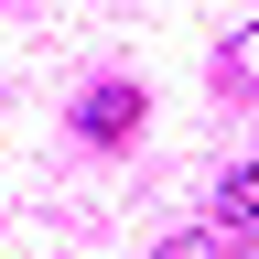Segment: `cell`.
I'll return each mask as SVG.
<instances>
[{"label":"cell","instance_id":"4","mask_svg":"<svg viewBox=\"0 0 259 259\" xmlns=\"http://www.w3.org/2000/svg\"><path fill=\"white\" fill-rule=\"evenodd\" d=\"M227 227H259V173H227Z\"/></svg>","mask_w":259,"mask_h":259},{"label":"cell","instance_id":"1","mask_svg":"<svg viewBox=\"0 0 259 259\" xmlns=\"http://www.w3.org/2000/svg\"><path fill=\"white\" fill-rule=\"evenodd\" d=\"M151 259H259V227H227V216H216V227H184V238H162Z\"/></svg>","mask_w":259,"mask_h":259},{"label":"cell","instance_id":"2","mask_svg":"<svg viewBox=\"0 0 259 259\" xmlns=\"http://www.w3.org/2000/svg\"><path fill=\"white\" fill-rule=\"evenodd\" d=\"M141 130V87H97L87 97V141H130Z\"/></svg>","mask_w":259,"mask_h":259},{"label":"cell","instance_id":"3","mask_svg":"<svg viewBox=\"0 0 259 259\" xmlns=\"http://www.w3.org/2000/svg\"><path fill=\"white\" fill-rule=\"evenodd\" d=\"M227 87H259V22L238 32V44H227Z\"/></svg>","mask_w":259,"mask_h":259}]
</instances>
